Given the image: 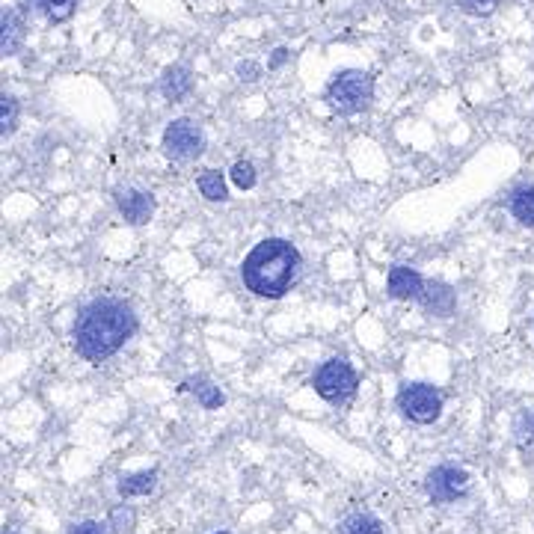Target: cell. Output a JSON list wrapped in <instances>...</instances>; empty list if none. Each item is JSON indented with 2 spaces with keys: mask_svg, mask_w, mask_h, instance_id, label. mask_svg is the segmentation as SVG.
<instances>
[{
  "mask_svg": "<svg viewBox=\"0 0 534 534\" xmlns=\"http://www.w3.org/2000/svg\"><path fill=\"white\" fill-rule=\"evenodd\" d=\"M137 333V315L125 300L101 297L81 309L72 327L75 351L87 362H104Z\"/></svg>",
  "mask_w": 534,
  "mask_h": 534,
  "instance_id": "6da1fadb",
  "label": "cell"
},
{
  "mask_svg": "<svg viewBox=\"0 0 534 534\" xmlns=\"http://www.w3.org/2000/svg\"><path fill=\"white\" fill-rule=\"evenodd\" d=\"M297 267H300V253L294 244H288L285 238H265L244 259L241 279L253 294L279 300L291 288Z\"/></svg>",
  "mask_w": 534,
  "mask_h": 534,
  "instance_id": "7a4b0ae2",
  "label": "cell"
},
{
  "mask_svg": "<svg viewBox=\"0 0 534 534\" xmlns=\"http://www.w3.org/2000/svg\"><path fill=\"white\" fill-rule=\"evenodd\" d=\"M371 98H374V81L368 72H359V69L339 72L324 92V101L339 116H354L359 110H365L371 104Z\"/></svg>",
  "mask_w": 534,
  "mask_h": 534,
  "instance_id": "3957f363",
  "label": "cell"
},
{
  "mask_svg": "<svg viewBox=\"0 0 534 534\" xmlns=\"http://www.w3.org/2000/svg\"><path fill=\"white\" fill-rule=\"evenodd\" d=\"M443 392L434 383H404L398 392V410L416 425H434L443 413Z\"/></svg>",
  "mask_w": 534,
  "mask_h": 534,
  "instance_id": "277c9868",
  "label": "cell"
},
{
  "mask_svg": "<svg viewBox=\"0 0 534 534\" xmlns=\"http://www.w3.org/2000/svg\"><path fill=\"white\" fill-rule=\"evenodd\" d=\"M315 392L327 401V404H345L351 401L359 389V374L345 362V359H327L315 377H312Z\"/></svg>",
  "mask_w": 534,
  "mask_h": 534,
  "instance_id": "5b68a950",
  "label": "cell"
},
{
  "mask_svg": "<svg viewBox=\"0 0 534 534\" xmlns=\"http://www.w3.org/2000/svg\"><path fill=\"white\" fill-rule=\"evenodd\" d=\"M161 149H164V155H167L170 161L187 164V161H193V158L202 155V149H205V134H202V128H199L193 119H176V122L167 125L164 140H161Z\"/></svg>",
  "mask_w": 534,
  "mask_h": 534,
  "instance_id": "8992f818",
  "label": "cell"
},
{
  "mask_svg": "<svg viewBox=\"0 0 534 534\" xmlns=\"http://www.w3.org/2000/svg\"><path fill=\"white\" fill-rule=\"evenodd\" d=\"M425 493L434 505H451L469 493V472L454 463H440L428 472Z\"/></svg>",
  "mask_w": 534,
  "mask_h": 534,
  "instance_id": "52a82bcc",
  "label": "cell"
},
{
  "mask_svg": "<svg viewBox=\"0 0 534 534\" xmlns=\"http://www.w3.org/2000/svg\"><path fill=\"white\" fill-rule=\"evenodd\" d=\"M116 208L131 226H143L155 214V196L140 187H122L116 190Z\"/></svg>",
  "mask_w": 534,
  "mask_h": 534,
  "instance_id": "ba28073f",
  "label": "cell"
},
{
  "mask_svg": "<svg viewBox=\"0 0 534 534\" xmlns=\"http://www.w3.org/2000/svg\"><path fill=\"white\" fill-rule=\"evenodd\" d=\"M386 288H389V297H395V300H419L425 291V279L413 267L395 265L389 270Z\"/></svg>",
  "mask_w": 534,
  "mask_h": 534,
  "instance_id": "9c48e42d",
  "label": "cell"
},
{
  "mask_svg": "<svg viewBox=\"0 0 534 534\" xmlns=\"http://www.w3.org/2000/svg\"><path fill=\"white\" fill-rule=\"evenodd\" d=\"M419 303L425 306V312H431L437 318H445V315L454 312L457 297H454V288H448L445 282H425V291H422Z\"/></svg>",
  "mask_w": 534,
  "mask_h": 534,
  "instance_id": "30bf717a",
  "label": "cell"
},
{
  "mask_svg": "<svg viewBox=\"0 0 534 534\" xmlns=\"http://www.w3.org/2000/svg\"><path fill=\"white\" fill-rule=\"evenodd\" d=\"M0 24H3V36H0V51H3V57H15L18 51H21V45H24V18H21V12L18 9H3V18H0Z\"/></svg>",
  "mask_w": 534,
  "mask_h": 534,
  "instance_id": "8fae6325",
  "label": "cell"
},
{
  "mask_svg": "<svg viewBox=\"0 0 534 534\" xmlns=\"http://www.w3.org/2000/svg\"><path fill=\"white\" fill-rule=\"evenodd\" d=\"M158 89H161V95H164L167 101L187 98L190 89H193L190 69H187V66H170V69H164V75H161V81H158Z\"/></svg>",
  "mask_w": 534,
  "mask_h": 534,
  "instance_id": "7c38bea8",
  "label": "cell"
},
{
  "mask_svg": "<svg viewBox=\"0 0 534 534\" xmlns=\"http://www.w3.org/2000/svg\"><path fill=\"white\" fill-rule=\"evenodd\" d=\"M78 3H81V0H27V6H30L36 15H42L48 24H63V21H69V18L75 15Z\"/></svg>",
  "mask_w": 534,
  "mask_h": 534,
  "instance_id": "4fadbf2b",
  "label": "cell"
},
{
  "mask_svg": "<svg viewBox=\"0 0 534 534\" xmlns=\"http://www.w3.org/2000/svg\"><path fill=\"white\" fill-rule=\"evenodd\" d=\"M155 484H158V472L149 469V472H134V475L119 478L116 490L122 499H134V496H149L155 490Z\"/></svg>",
  "mask_w": 534,
  "mask_h": 534,
  "instance_id": "5bb4252c",
  "label": "cell"
},
{
  "mask_svg": "<svg viewBox=\"0 0 534 534\" xmlns=\"http://www.w3.org/2000/svg\"><path fill=\"white\" fill-rule=\"evenodd\" d=\"M181 389H184V392H193L196 401H199L205 410H217V407L226 401L223 392H220V386H214V383H208V380H202V377H190V380H184Z\"/></svg>",
  "mask_w": 534,
  "mask_h": 534,
  "instance_id": "9a60e30c",
  "label": "cell"
},
{
  "mask_svg": "<svg viewBox=\"0 0 534 534\" xmlns=\"http://www.w3.org/2000/svg\"><path fill=\"white\" fill-rule=\"evenodd\" d=\"M511 214L523 223V226H529L534 229V184L529 187H517L514 193H511Z\"/></svg>",
  "mask_w": 534,
  "mask_h": 534,
  "instance_id": "2e32d148",
  "label": "cell"
},
{
  "mask_svg": "<svg viewBox=\"0 0 534 534\" xmlns=\"http://www.w3.org/2000/svg\"><path fill=\"white\" fill-rule=\"evenodd\" d=\"M196 187H199V193H202L205 199H211V202H223V199H229L226 178H223V173H217V170H205L202 176L196 178Z\"/></svg>",
  "mask_w": 534,
  "mask_h": 534,
  "instance_id": "e0dca14e",
  "label": "cell"
},
{
  "mask_svg": "<svg viewBox=\"0 0 534 534\" xmlns=\"http://www.w3.org/2000/svg\"><path fill=\"white\" fill-rule=\"evenodd\" d=\"M339 534H386V526L374 514H351Z\"/></svg>",
  "mask_w": 534,
  "mask_h": 534,
  "instance_id": "ac0fdd59",
  "label": "cell"
},
{
  "mask_svg": "<svg viewBox=\"0 0 534 534\" xmlns=\"http://www.w3.org/2000/svg\"><path fill=\"white\" fill-rule=\"evenodd\" d=\"M15 125H18V101H15V95H0V134L3 137H9L12 131H15Z\"/></svg>",
  "mask_w": 534,
  "mask_h": 534,
  "instance_id": "d6986e66",
  "label": "cell"
},
{
  "mask_svg": "<svg viewBox=\"0 0 534 534\" xmlns=\"http://www.w3.org/2000/svg\"><path fill=\"white\" fill-rule=\"evenodd\" d=\"M496 6H499V0H457V9L472 18H487L496 12Z\"/></svg>",
  "mask_w": 534,
  "mask_h": 534,
  "instance_id": "ffe728a7",
  "label": "cell"
},
{
  "mask_svg": "<svg viewBox=\"0 0 534 534\" xmlns=\"http://www.w3.org/2000/svg\"><path fill=\"white\" fill-rule=\"evenodd\" d=\"M514 437L520 448H532L534 445V410L532 413H523L514 425Z\"/></svg>",
  "mask_w": 534,
  "mask_h": 534,
  "instance_id": "44dd1931",
  "label": "cell"
},
{
  "mask_svg": "<svg viewBox=\"0 0 534 534\" xmlns=\"http://www.w3.org/2000/svg\"><path fill=\"white\" fill-rule=\"evenodd\" d=\"M232 181L241 187V190H250V187H256V167L250 164V161H238L235 167H232Z\"/></svg>",
  "mask_w": 534,
  "mask_h": 534,
  "instance_id": "7402d4cb",
  "label": "cell"
},
{
  "mask_svg": "<svg viewBox=\"0 0 534 534\" xmlns=\"http://www.w3.org/2000/svg\"><path fill=\"white\" fill-rule=\"evenodd\" d=\"M110 529L119 534H131V529H134V511L131 508H116L113 514H110Z\"/></svg>",
  "mask_w": 534,
  "mask_h": 534,
  "instance_id": "603a6c76",
  "label": "cell"
},
{
  "mask_svg": "<svg viewBox=\"0 0 534 534\" xmlns=\"http://www.w3.org/2000/svg\"><path fill=\"white\" fill-rule=\"evenodd\" d=\"M110 523H95V520H84V523H75L69 534H110Z\"/></svg>",
  "mask_w": 534,
  "mask_h": 534,
  "instance_id": "cb8c5ba5",
  "label": "cell"
},
{
  "mask_svg": "<svg viewBox=\"0 0 534 534\" xmlns=\"http://www.w3.org/2000/svg\"><path fill=\"white\" fill-rule=\"evenodd\" d=\"M238 78H241V81H259V78H262V66L253 63V60L238 63Z\"/></svg>",
  "mask_w": 534,
  "mask_h": 534,
  "instance_id": "d4e9b609",
  "label": "cell"
},
{
  "mask_svg": "<svg viewBox=\"0 0 534 534\" xmlns=\"http://www.w3.org/2000/svg\"><path fill=\"white\" fill-rule=\"evenodd\" d=\"M285 60H288V51H285V48H276V51H273V60L267 63V69H279Z\"/></svg>",
  "mask_w": 534,
  "mask_h": 534,
  "instance_id": "484cf974",
  "label": "cell"
},
{
  "mask_svg": "<svg viewBox=\"0 0 534 534\" xmlns=\"http://www.w3.org/2000/svg\"><path fill=\"white\" fill-rule=\"evenodd\" d=\"M214 534H232V532H214Z\"/></svg>",
  "mask_w": 534,
  "mask_h": 534,
  "instance_id": "4316f807",
  "label": "cell"
}]
</instances>
